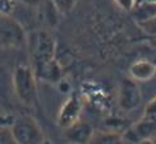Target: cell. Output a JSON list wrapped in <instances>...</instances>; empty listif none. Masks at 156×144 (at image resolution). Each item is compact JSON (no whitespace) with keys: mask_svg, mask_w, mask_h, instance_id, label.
<instances>
[{"mask_svg":"<svg viewBox=\"0 0 156 144\" xmlns=\"http://www.w3.org/2000/svg\"><path fill=\"white\" fill-rule=\"evenodd\" d=\"M27 47L31 59V68L36 73L37 70L53 63L56 52V42L54 36L46 29L34 31L27 36Z\"/></svg>","mask_w":156,"mask_h":144,"instance_id":"6da1fadb","label":"cell"},{"mask_svg":"<svg viewBox=\"0 0 156 144\" xmlns=\"http://www.w3.org/2000/svg\"><path fill=\"white\" fill-rule=\"evenodd\" d=\"M13 88L22 103L34 106L37 102V79L31 67L18 65L13 73Z\"/></svg>","mask_w":156,"mask_h":144,"instance_id":"7a4b0ae2","label":"cell"},{"mask_svg":"<svg viewBox=\"0 0 156 144\" xmlns=\"http://www.w3.org/2000/svg\"><path fill=\"white\" fill-rule=\"evenodd\" d=\"M17 144H41L45 143V134L41 126L32 116H21L14 120L10 128Z\"/></svg>","mask_w":156,"mask_h":144,"instance_id":"3957f363","label":"cell"},{"mask_svg":"<svg viewBox=\"0 0 156 144\" xmlns=\"http://www.w3.org/2000/svg\"><path fill=\"white\" fill-rule=\"evenodd\" d=\"M27 43V36L22 24L12 15H0V47L18 49Z\"/></svg>","mask_w":156,"mask_h":144,"instance_id":"277c9868","label":"cell"},{"mask_svg":"<svg viewBox=\"0 0 156 144\" xmlns=\"http://www.w3.org/2000/svg\"><path fill=\"white\" fill-rule=\"evenodd\" d=\"M122 134L123 143H146L147 140H152L156 134V120L144 116Z\"/></svg>","mask_w":156,"mask_h":144,"instance_id":"5b68a950","label":"cell"},{"mask_svg":"<svg viewBox=\"0 0 156 144\" xmlns=\"http://www.w3.org/2000/svg\"><path fill=\"white\" fill-rule=\"evenodd\" d=\"M142 101V92L137 82L132 78L123 79L118 92V105L123 111H132L137 108Z\"/></svg>","mask_w":156,"mask_h":144,"instance_id":"8992f818","label":"cell"},{"mask_svg":"<svg viewBox=\"0 0 156 144\" xmlns=\"http://www.w3.org/2000/svg\"><path fill=\"white\" fill-rule=\"evenodd\" d=\"M81 111H82L81 98L77 93H72L66 100V102L63 103V106L60 107L59 112H58V117H56L58 125L63 129L70 126L73 122H76L80 119Z\"/></svg>","mask_w":156,"mask_h":144,"instance_id":"52a82bcc","label":"cell"},{"mask_svg":"<svg viewBox=\"0 0 156 144\" xmlns=\"http://www.w3.org/2000/svg\"><path fill=\"white\" fill-rule=\"evenodd\" d=\"M94 128L90 122L82 121L78 119L76 122H73L70 126L66 128L64 136L66 139L70 143H77V144H86L90 143L91 138L94 135Z\"/></svg>","mask_w":156,"mask_h":144,"instance_id":"ba28073f","label":"cell"},{"mask_svg":"<svg viewBox=\"0 0 156 144\" xmlns=\"http://www.w3.org/2000/svg\"><path fill=\"white\" fill-rule=\"evenodd\" d=\"M129 78L136 82H148L156 74V67L148 60H137L128 69Z\"/></svg>","mask_w":156,"mask_h":144,"instance_id":"9c48e42d","label":"cell"},{"mask_svg":"<svg viewBox=\"0 0 156 144\" xmlns=\"http://www.w3.org/2000/svg\"><path fill=\"white\" fill-rule=\"evenodd\" d=\"M132 12H133L136 19H137L140 23L146 22L148 19H152L156 17V2L145 0V2L141 3L138 6L136 5Z\"/></svg>","mask_w":156,"mask_h":144,"instance_id":"30bf717a","label":"cell"},{"mask_svg":"<svg viewBox=\"0 0 156 144\" xmlns=\"http://www.w3.org/2000/svg\"><path fill=\"white\" fill-rule=\"evenodd\" d=\"M90 143L94 144H118L123 143V134L115 130H109V132H104V133H97L92 135Z\"/></svg>","mask_w":156,"mask_h":144,"instance_id":"8fae6325","label":"cell"},{"mask_svg":"<svg viewBox=\"0 0 156 144\" xmlns=\"http://www.w3.org/2000/svg\"><path fill=\"white\" fill-rule=\"evenodd\" d=\"M55 9L59 12V14H66V13L72 10L78 0H50Z\"/></svg>","mask_w":156,"mask_h":144,"instance_id":"7c38bea8","label":"cell"},{"mask_svg":"<svg viewBox=\"0 0 156 144\" xmlns=\"http://www.w3.org/2000/svg\"><path fill=\"white\" fill-rule=\"evenodd\" d=\"M17 0H0V15H12Z\"/></svg>","mask_w":156,"mask_h":144,"instance_id":"4fadbf2b","label":"cell"},{"mask_svg":"<svg viewBox=\"0 0 156 144\" xmlns=\"http://www.w3.org/2000/svg\"><path fill=\"white\" fill-rule=\"evenodd\" d=\"M114 3L124 12H132L137 5V0H114Z\"/></svg>","mask_w":156,"mask_h":144,"instance_id":"5bb4252c","label":"cell"},{"mask_svg":"<svg viewBox=\"0 0 156 144\" xmlns=\"http://www.w3.org/2000/svg\"><path fill=\"white\" fill-rule=\"evenodd\" d=\"M14 138L12 135L10 129H0V144H14Z\"/></svg>","mask_w":156,"mask_h":144,"instance_id":"9a60e30c","label":"cell"},{"mask_svg":"<svg viewBox=\"0 0 156 144\" xmlns=\"http://www.w3.org/2000/svg\"><path fill=\"white\" fill-rule=\"evenodd\" d=\"M147 117H151V119L156 120V96L152 98L151 101H148L147 105L145 106V115Z\"/></svg>","mask_w":156,"mask_h":144,"instance_id":"2e32d148","label":"cell"},{"mask_svg":"<svg viewBox=\"0 0 156 144\" xmlns=\"http://www.w3.org/2000/svg\"><path fill=\"white\" fill-rule=\"evenodd\" d=\"M17 2H21V3L27 4V5H37V4H40L42 0H17Z\"/></svg>","mask_w":156,"mask_h":144,"instance_id":"e0dca14e","label":"cell"}]
</instances>
